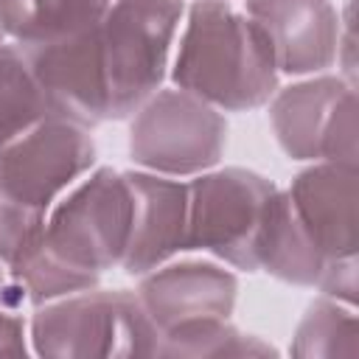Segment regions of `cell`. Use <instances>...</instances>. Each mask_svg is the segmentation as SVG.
Segmentation results:
<instances>
[{
	"label": "cell",
	"mask_w": 359,
	"mask_h": 359,
	"mask_svg": "<svg viewBox=\"0 0 359 359\" xmlns=\"http://www.w3.org/2000/svg\"><path fill=\"white\" fill-rule=\"evenodd\" d=\"M168 76L219 112L269 104L280 79L264 31L230 0H194L185 8Z\"/></svg>",
	"instance_id": "cell-1"
},
{
	"label": "cell",
	"mask_w": 359,
	"mask_h": 359,
	"mask_svg": "<svg viewBox=\"0 0 359 359\" xmlns=\"http://www.w3.org/2000/svg\"><path fill=\"white\" fill-rule=\"evenodd\" d=\"M132 227V194L123 171L109 165L79 180L45 216L39 255L79 292L121 266Z\"/></svg>",
	"instance_id": "cell-2"
},
{
	"label": "cell",
	"mask_w": 359,
	"mask_h": 359,
	"mask_svg": "<svg viewBox=\"0 0 359 359\" xmlns=\"http://www.w3.org/2000/svg\"><path fill=\"white\" fill-rule=\"evenodd\" d=\"M185 0H112L95 22L109 121H126L168 76Z\"/></svg>",
	"instance_id": "cell-3"
},
{
	"label": "cell",
	"mask_w": 359,
	"mask_h": 359,
	"mask_svg": "<svg viewBox=\"0 0 359 359\" xmlns=\"http://www.w3.org/2000/svg\"><path fill=\"white\" fill-rule=\"evenodd\" d=\"M39 356H157L160 331L129 289H84L31 317Z\"/></svg>",
	"instance_id": "cell-4"
},
{
	"label": "cell",
	"mask_w": 359,
	"mask_h": 359,
	"mask_svg": "<svg viewBox=\"0 0 359 359\" xmlns=\"http://www.w3.org/2000/svg\"><path fill=\"white\" fill-rule=\"evenodd\" d=\"M224 146V115L180 87H160L132 115L129 157L140 171L174 180L196 177L219 165Z\"/></svg>",
	"instance_id": "cell-5"
},
{
	"label": "cell",
	"mask_w": 359,
	"mask_h": 359,
	"mask_svg": "<svg viewBox=\"0 0 359 359\" xmlns=\"http://www.w3.org/2000/svg\"><path fill=\"white\" fill-rule=\"evenodd\" d=\"M93 163L95 143L90 129L50 115L0 149V196L45 219Z\"/></svg>",
	"instance_id": "cell-6"
},
{
	"label": "cell",
	"mask_w": 359,
	"mask_h": 359,
	"mask_svg": "<svg viewBox=\"0 0 359 359\" xmlns=\"http://www.w3.org/2000/svg\"><path fill=\"white\" fill-rule=\"evenodd\" d=\"M275 185L247 168H210L188 182V250H205L224 264L255 269V244Z\"/></svg>",
	"instance_id": "cell-7"
},
{
	"label": "cell",
	"mask_w": 359,
	"mask_h": 359,
	"mask_svg": "<svg viewBox=\"0 0 359 359\" xmlns=\"http://www.w3.org/2000/svg\"><path fill=\"white\" fill-rule=\"evenodd\" d=\"M269 123L292 160L356 165V90L342 76H314L275 90Z\"/></svg>",
	"instance_id": "cell-8"
},
{
	"label": "cell",
	"mask_w": 359,
	"mask_h": 359,
	"mask_svg": "<svg viewBox=\"0 0 359 359\" xmlns=\"http://www.w3.org/2000/svg\"><path fill=\"white\" fill-rule=\"evenodd\" d=\"M22 53L56 118H67L87 129L109 121L95 25L56 42L28 45Z\"/></svg>",
	"instance_id": "cell-9"
},
{
	"label": "cell",
	"mask_w": 359,
	"mask_h": 359,
	"mask_svg": "<svg viewBox=\"0 0 359 359\" xmlns=\"http://www.w3.org/2000/svg\"><path fill=\"white\" fill-rule=\"evenodd\" d=\"M244 14L264 31L278 73L314 76L337 62L339 11L331 0H244Z\"/></svg>",
	"instance_id": "cell-10"
},
{
	"label": "cell",
	"mask_w": 359,
	"mask_h": 359,
	"mask_svg": "<svg viewBox=\"0 0 359 359\" xmlns=\"http://www.w3.org/2000/svg\"><path fill=\"white\" fill-rule=\"evenodd\" d=\"M289 202L325 261L356 255L359 182L356 165L317 160L289 185Z\"/></svg>",
	"instance_id": "cell-11"
},
{
	"label": "cell",
	"mask_w": 359,
	"mask_h": 359,
	"mask_svg": "<svg viewBox=\"0 0 359 359\" xmlns=\"http://www.w3.org/2000/svg\"><path fill=\"white\" fill-rule=\"evenodd\" d=\"M132 194V227L121 269L146 275L188 250V185L149 171H123Z\"/></svg>",
	"instance_id": "cell-12"
},
{
	"label": "cell",
	"mask_w": 359,
	"mask_h": 359,
	"mask_svg": "<svg viewBox=\"0 0 359 359\" xmlns=\"http://www.w3.org/2000/svg\"><path fill=\"white\" fill-rule=\"evenodd\" d=\"M236 292V275L210 261H165L157 269L140 275L135 294L140 297L157 331L165 334L185 323L230 317Z\"/></svg>",
	"instance_id": "cell-13"
},
{
	"label": "cell",
	"mask_w": 359,
	"mask_h": 359,
	"mask_svg": "<svg viewBox=\"0 0 359 359\" xmlns=\"http://www.w3.org/2000/svg\"><path fill=\"white\" fill-rule=\"evenodd\" d=\"M325 264L328 261L294 216L289 194L275 188L266 202L255 244V269H264L266 275L294 286H317Z\"/></svg>",
	"instance_id": "cell-14"
},
{
	"label": "cell",
	"mask_w": 359,
	"mask_h": 359,
	"mask_svg": "<svg viewBox=\"0 0 359 359\" xmlns=\"http://www.w3.org/2000/svg\"><path fill=\"white\" fill-rule=\"evenodd\" d=\"M112 0H0V28L14 45H45L93 28Z\"/></svg>",
	"instance_id": "cell-15"
},
{
	"label": "cell",
	"mask_w": 359,
	"mask_h": 359,
	"mask_svg": "<svg viewBox=\"0 0 359 359\" xmlns=\"http://www.w3.org/2000/svg\"><path fill=\"white\" fill-rule=\"evenodd\" d=\"M48 98L36 84L25 53L14 42L0 45V149L34 123L50 118Z\"/></svg>",
	"instance_id": "cell-16"
},
{
	"label": "cell",
	"mask_w": 359,
	"mask_h": 359,
	"mask_svg": "<svg viewBox=\"0 0 359 359\" xmlns=\"http://www.w3.org/2000/svg\"><path fill=\"white\" fill-rule=\"evenodd\" d=\"M356 337L359 320L353 314V306L323 294L306 309L289 351L294 356H356Z\"/></svg>",
	"instance_id": "cell-17"
},
{
	"label": "cell",
	"mask_w": 359,
	"mask_h": 359,
	"mask_svg": "<svg viewBox=\"0 0 359 359\" xmlns=\"http://www.w3.org/2000/svg\"><path fill=\"white\" fill-rule=\"evenodd\" d=\"M272 345L258 337L241 334L227 317L196 320L160 334L157 356H266Z\"/></svg>",
	"instance_id": "cell-18"
},
{
	"label": "cell",
	"mask_w": 359,
	"mask_h": 359,
	"mask_svg": "<svg viewBox=\"0 0 359 359\" xmlns=\"http://www.w3.org/2000/svg\"><path fill=\"white\" fill-rule=\"evenodd\" d=\"M317 289L345 306H353L356 303V255L331 258L320 275Z\"/></svg>",
	"instance_id": "cell-19"
},
{
	"label": "cell",
	"mask_w": 359,
	"mask_h": 359,
	"mask_svg": "<svg viewBox=\"0 0 359 359\" xmlns=\"http://www.w3.org/2000/svg\"><path fill=\"white\" fill-rule=\"evenodd\" d=\"M25 328H22V320L11 311H3L0 309V353H11V356H20L25 353Z\"/></svg>",
	"instance_id": "cell-20"
},
{
	"label": "cell",
	"mask_w": 359,
	"mask_h": 359,
	"mask_svg": "<svg viewBox=\"0 0 359 359\" xmlns=\"http://www.w3.org/2000/svg\"><path fill=\"white\" fill-rule=\"evenodd\" d=\"M0 300H8V275L0 269Z\"/></svg>",
	"instance_id": "cell-21"
},
{
	"label": "cell",
	"mask_w": 359,
	"mask_h": 359,
	"mask_svg": "<svg viewBox=\"0 0 359 359\" xmlns=\"http://www.w3.org/2000/svg\"><path fill=\"white\" fill-rule=\"evenodd\" d=\"M3 42H6V34H3V28H0V45H3Z\"/></svg>",
	"instance_id": "cell-22"
}]
</instances>
